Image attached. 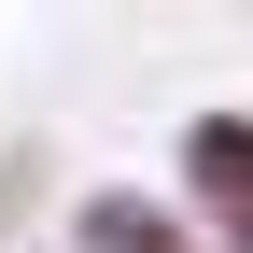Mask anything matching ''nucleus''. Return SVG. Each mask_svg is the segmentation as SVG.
Masks as SVG:
<instances>
[{
  "mask_svg": "<svg viewBox=\"0 0 253 253\" xmlns=\"http://www.w3.org/2000/svg\"><path fill=\"white\" fill-rule=\"evenodd\" d=\"M183 183H197V197H211V225L253 253V113H211L197 141H183Z\"/></svg>",
  "mask_w": 253,
  "mask_h": 253,
  "instance_id": "obj_1",
  "label": "nucleus"
},
{
  "mask_svg": "<svg viewBox=\"0 0 253 253\" xmlns=\"http://www.w3.org/2000/svg\"><path fill=\"white\" fill-rule=\"evenodd\" d=\"M84 253H183V239H169V211H141V197H84Z\"/></svg>",
  "mask_w": 253,
  "mask_h": 253,
  "instance_id": "obj_2",
  "label": "nucleus"
}]
</instances>
